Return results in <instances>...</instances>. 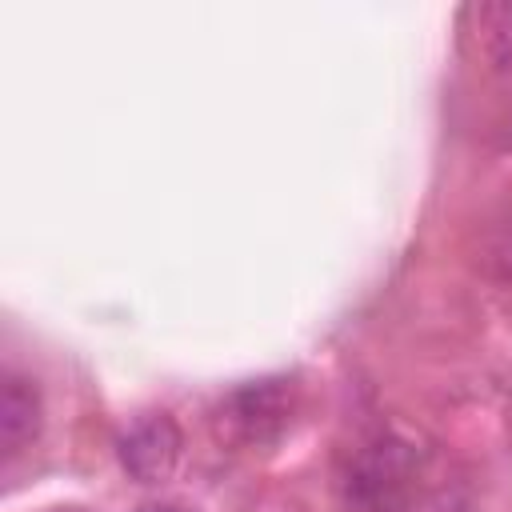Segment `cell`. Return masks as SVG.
Wrapping results in <instances>:
<instances>
[{
  "mask_svg": "<svg viewBox=\"0 0 512 512\" xmlns=\"http://www.w3.org/2000/svg\"><path fill=\"white\" fill-rule=\"evenodd\" d=\"M416 472L420 452L396 432H376L356 448L344 472V500L352 512H404Z\"/></svg>",
  "mask_w": 512,
  "mask_h": 512,
  "instance_id": "obj_1",
  "label": "cell"
},
{
  "mask_svg": "<svg viewBox=\"0 0 512 512\" xmlns=\"http://www.w3.org/2000/svg\"><path fill=\"white\" fill-rule=\"evenodd\" d=\"M184 452V432L168 412H148L128 424V432L116 440L120 468L136 484H164Z\"/></svg>",
  "mask_w": 512,
  "mask_h": 512,
  "instance_id": "obj_2",
  "label": "cell"
},
{
  "mask_svg": "<svg viewBox=\"0 0 512 512\" xmlns=\"http://www.w3.org/2000/svg\"><path fill=\"white\" fill-rule=\"evenodd\" d=\"M288 412H292V388L284 380L244 384L220 408V416L228 420V428L244 444H272L288 428V420H292Z\"/></svg>",
  "mask_w": 512,
  "mask_h": 512,
  "instance_id": "obj_3",
  "label": "cell"
},
{
  "mask_svg": "<svg viewBox=\"0 0 512 512\" xmlns=\"http://www.w3.org/2000/svg\"><path fill=\"white\" fill-rule=\"evenodd\" d=\"M44 424V400L32 376L24 372H4L0 380V452L12 460L24 452Z\"/></svg>",
  "mask_w": 512,
  "mask_h": 512,
  "instance_id": "obj_4",
  "label": "cell"
},
{
  "mask_svg": "<svg viewBox=\"0 0 512 512\" xmlns=\"http://www.w3.org/2000/svg\"><path fill=\"white\" fill-rule=\"evenodd\" d=\"M424 512H476V508H472V500H464V496H456V492H444V496H436L432 504H424Z\"/></svg>",
  "mask_w": 512,
  "mask_h": 512,
  "instance_id": "obj_5",
  "label": "cell"
},
{
  "mask_svg": "<svg viewBox=\"0 0 512 512\" xmlns=\"http://www.w3.org/2000/svg\"><path fill=\"white\" fill-rule=\"evenodd\" d=\"M136 512H196V508H184V504H172V500H148Z\"/></svg>",
  "mask_w": 512,
  "mask_h": 512,
  "instance_id": "obj_6",
  "label": "cell"
},
{
  "mask_svg": "<svg viewBox=\"0 0 512 512\" xmlns=\"http://www.w3.org/2000/svg\"><path fill=\"white\" fill-rule=\"evenodd\" d=\"M500 260H504V268L512 272V228H508V236H504V248H500Z\"/></svg>",
  "mask_w": 512,
  "mask_h": 512,
  "instance_id": "obj_7",
  "label": "cell"
},
{
  "mask_svg": "<svg viewBox=\"0 0 512 512\" xmlns=\"http://www.w3.org/2000/svg\"><path fill=\"white\" fill-rule=\"evenodd\" d=\"M56 512H84V508H56Z\"/></svg>",
  "mask_w": 512,
  "mask_h": 512,
  "instance_id": "obj_8",
  "label": "cell"
}]
</instances>
